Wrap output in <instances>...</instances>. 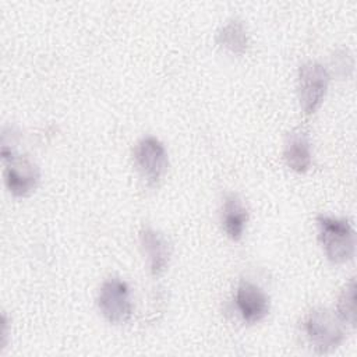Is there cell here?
Listing matches in <instances>:
<instances>
[{
	"label": "cell",
	"mask_w": 357,
	"mask_h": 357,
	"mask_svg": "<svg viewBox=\"0 0 357 357\" xmlns=\"http://www.w3.org/2000/svg\"><path fill=\"white\" fill-rule=\"evenodd\" d=\"M216 42L234 54L245 53L248 47V36L243 22L237 18L227 21L218 32Z\"/></svg>",
	"instance_id": "obj_11"
},
{
	"label": "cell",
	"mask_w": 357,
	"mask_h": 357,
	"mask_svg": "<svg viewBox=\"0 0 357 357\" xmlns=\"http://www.w3.org/2000/svg\"><path fill=\"white\" fill-rule=\"evenodd\" d=\"M304 333L318 353H329L344 340L343 324L335 312L328 308L311 310L303 321Z\"/></svg>",
	"instance_id": "obj_2"
},
{
	"label": "cell",
	"mask_w": 357,
	"mask_h": 357,
	"mask_svg": "<svg viewBox=\"0 0 357 357\" xmlns=\"http://www.w3.org/2000/svg\"><path fill=\"white\" fill-rule=\"evenodd\" d=\"M336 315L344 324L356 326V280L351 279L344 289L342 290L337 305H336Z\"/></svg>",
	"instance_id": "obj_12"
},
{
	"label": "cell",
	"mask_w": 357,
	"mask_h": 357,
	"mask_svg": "<svg viewBox=\"0 0 357 357\" xmlns=\"http://www.w3.org/2000/svg\"><path fill=\"white\" fill-rule=\"evenodd\" d=\"M333 66L337 71H342V75H347V70L351 71L353 68V60L344 50H342L336 53V56H333Z\"/></svg>",
	"instance_id": "obj_13"
},
{
	"label": "cell",
	"mask_w": 357,
	"mask_h": 357,
	"mask_svg": "<svg viewBox=\"0 0 357 357\" xmlns=\"http://www.w3.org/2000/svg\"><path fill=\"white\" fill-rule=\"evenodd\" d=\"M247 220L248 212L241 199L236 194L226 195L222 208V225L227 237L238 241L243 237Z\"/></svg>",
	"instance_id": "obj_10"
},
{
	"label": "cell",
	"mask_w": 357,
	"mask_h": 357,
	"mask_svg": "<svg viewBox=\"0 0 357 357\" xmlns=\"http://www.w3.org/2000/svg\"><path fill=\"white\" fill-rule=\"evenodd\" d=\"M40 178L39 167L28 158L14 156L4 170V181L14 197L31 194Z\"/></svg>",
	"instance_id": "obj_7"
},
{
	"label": "cell",
	"mask_w": 357,
	"mask_h": 357,
	"mask_svg": "<svg viewBox=\"0 0 357 357\" xmlns=\"http://www.w3.org/2000/svg\"><path fill=\"white\" fill-rule=\"evenodd\" d=\"M96 303L100 314L112 324H124L131 318L132 304L130 289L119 278H110L102 283Z\"/></svg>",
	"instance_id": "obj_4"
},
{
	"label": "cell",
	"mask_w": 357,
	"mask_h": 357,
	"mask_svg": "<svg viewBox=\"0 0 357 357\" xmlns=\"http://www.w3.org/2000/svg\"><path fill=\"white\" fill-rule=\"evenodd\" d=\"M283 156L287 166L297 173H304L310 169L311 144L308 135L303 130H293L287 134Z\"/></svg>",
	"instance_id": "obj_9"
},
{
	"label": "cell",
	"mask_w": 357,
	"mask_h": 357,
	"mask_svg": "<svg viewBox=\"0 0 357 357\" xmlns=\"http://www.w3.org/2000/svg\"><path fill=\"white\" fill-rule=\"evenodd\" d=\"M236 307L244 322L252 325L262 321L269 312V297L255 283L241 280L236 290Z\"/></svg>",
	"instance_id": "obj_6"
},
{
	"label": "cell",
	"mask_w": 357,
	"mask_h": 357,
	"mask_svg": "<svg viewBox=\"0 0 357 357\" xmlns=\"http://www.w3.org/2000/svg\"><path fill=\"white\" fill-rule=\"evenodd\" d=\"M329 74L326 68L317 61H307L298 70L297 91L298 100L305 114L315 113L328 91Z\"/></svg>",
	"instance_id": "obj_3"
},
{
	"label": "cell",
	"mask_w": 357,
	"mask_h": 357,
	"mask_svg": "<svg viewBox=\"0 0 357 357\" xmlns=\"http://www.w3.org/2000/svg\"><path fill=\"white\" fill-rule=\"evenodd\" d=\"M132 158L148 185H156L167 170V152L163 144L152 135H146L135 144Z\"/></svg>",
	"instance_id": "obj_5"
},
{
	"label": "cell",
	"mask_w": 357,
	"mask_h": 357,
	"mask_svg": "<svg viewBox=\"0 0 357 357\" xmlns=\"http://www.w3.org/2000/svg\"><path fill=\"white\" fill-rule=\"evenodd\" d=\"M318 237L326 258L333 264H344L354 257L356 234L346 219L319 215Z\"/></svg>",
	"instance_id": "obj_1"
},
{
	"label": "cell",
	"mask_w": 357,
	"mask_h": 357,
	"mask_svg": "<svg viewBox=\"0 0 357 357\" xmlns=\"http://www.w3.org/2000/svg\"><path fill=\"white\" fill-rule=\"evenodd\" d=\"M139 244L148 258L149 271L153 276L162 275L170 258V247L167 240L156 230L145 227L139 231Z\"/></svg>",
	"instance_id": "obj_8"
}]
</instances>
